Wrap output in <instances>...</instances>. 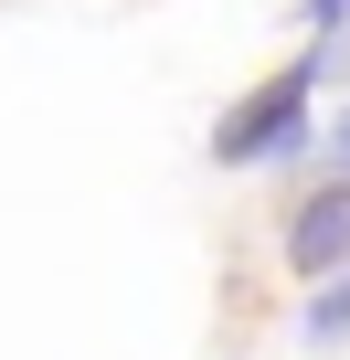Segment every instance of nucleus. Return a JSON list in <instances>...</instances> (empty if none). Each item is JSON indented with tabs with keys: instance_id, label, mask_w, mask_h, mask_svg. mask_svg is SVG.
Returning a JSON list of instances; mask_svg holds the SVG:
<instances>
[{
	"instance_id": "nucleus-1",
	"label": "nucleus",
	"mask_w": 350,
	"mask_h": 360,
	"mask_svg": "<svg viewBox=\"0 0 350 360\" xmlns=\"http://www.w3.org/2000/svg\"><path fill=\"white\" fill-rule=\"evenodd\" d=\"M350 75V43H297L276 75H255L213 117V169H308L318 148V85Z\"/></svg>"
},
{
	"instance_id": "nucleus-2",
	"label": "nucleus",
	"mask_w": 350,
	"mask_h": 360,
	"mask_svg": "<svg viewBox=\"0 0 350 360\" xmlns=\"http://www.w3.org/2000/svg\"><path fill=\"white\" fill-rule=\"evenodd\" d=\"M276 265H287L297 286H318V276L350 265V169H308L297 191H287V212H276Z\"/></svg>"
},
{
	"instance_id": "nucleus-3",
	"label": "nucleus",
	"mask_w": 350,
	"mask_h": 360,
	"mask_svg": "<svg viewBox=\"0 0 350 360\" xmlns=\"http://www.w3.org/2000/svg\"><path fill=\"white\" fill-rule=\"evenodd\" d=\"M287 339H297V349H318V360H329V349H350V265H339V276H318V286H297Z\"/></svg>"
},
{
	"instance_id": "nucleus-4",
	"label": "nucleus",
	"mask_w": 350,
	"mask_h": 360,
	"mask_svg": "<svg viewBox=\"0 0 350 360\" xmlns=\"http://www.w3.org/2000/svg\"><path fill=\"white\" fill-rule=\"evenodd\" d=\"M297 43H350V0H297Z\"/></svg>"
},
{
	"instance_id": "nucleus-5",
	"label": "nucleus",
	"mask_w": 350,
	"mask_h": 360,
	"mask_svg": "<svg viewBox=\"0 0 350 360\" xmlns=\"http://www.w3.org/2000/svg\"><path fill=\"white\" fill-rule=\"evenodd\" d=\"M308 159H329V169H350V106H339V117H318V148H308Z\"/></svg>"
}]
</instances>
